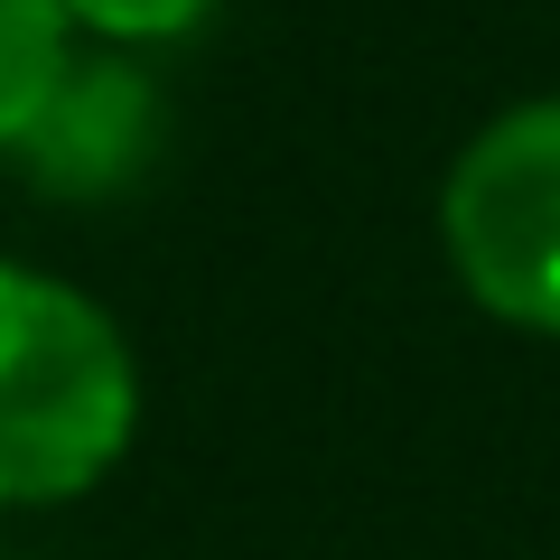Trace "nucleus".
<instances>
[{
	"label": "nucleus",
	"mask_w": 560,
	"mask_h": 560,
	"mask_svg": "<svg viewBox=\"0 0 560 560\" xmlns=\"http://www.w3.org/2000/svg\"><path fill=\"white\" fill-rule=\"evenodd\" d=\"M150 150H160V84L121 47H94V57H66L57 94L38 103V121L10 160L47 197H113L150 168Z\"/></svg>",
	"instance_id": "nucleus-3"
},
{
	"label": "nucleus",
	"mask_w": 560,
	"mask_h": 560,
	"mask_svg": "<svg viewBox=\"0 0 560 560\" xmlns=\"http://www.w3.org/2000/svg\"><path fill=\"white\" fill-rule=\"evenodd\" d=\"M440 253L486 318L560 337V94H523L467 131L440 178Z\"/></svg>",
	"instance_id": "nucleus-2"
},
{
	"label": "nucleus",
	"mask_w": 560,
	"mask_h": 560,
	"mask_svg": "<svg viewBox=\"0 0 560 560\" xmlns=\"http://www.w3.org/2000/svg\"><path fill=\"white\" fill-rule=\"evenodd\" d=\"M66 57H75V20L57 0H0V150L28 140V121L57 94Z\"/></svg>",
	"instance_id": "nucleus-4"
},
{
	"label": "nucleus",
	"mask_w": 560,
	"mask_h": 560,
	"mask_svg": "<svg viewBox=\"0 0 560 560\" xmlns=\"http://www.w3.org/2000/svg\"><path fill=\"white\" fill-rule=\"evenodd\" d=\"M140 440V355L66 271L0 253V514L84 504Z\"/></svg>",
	"instance_id": "nucleus-1"
},
{
	"label": "nucleus",
	"mask_w": 560,
	"mask_h": 560,
	"mask_svg": "<svg viewBox=\"0 0 560 560\" xmlns=\"http://www.w3.org/2000/svg\"><path fill=\"white\" fill-rule=\"evenodd\" d=\"M57 10L75 20V38L140 57V47H168V38H187V28H197L206 10H215V0H57Z\"/></svg>",
	"instance_id": "nucleus-5"
}]
</instances>
